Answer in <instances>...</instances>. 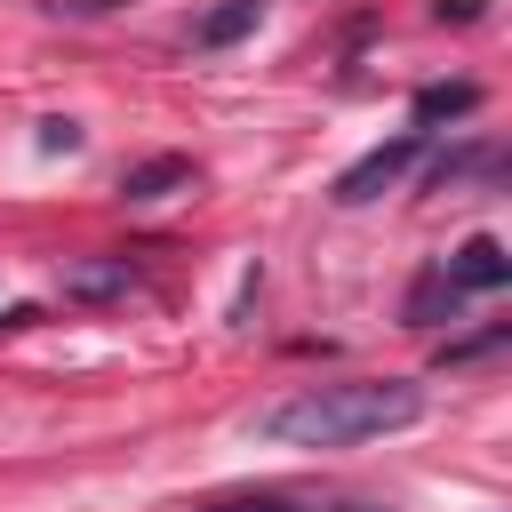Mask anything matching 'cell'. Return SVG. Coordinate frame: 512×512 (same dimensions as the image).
Instances as JSON below:
<instances>
[{"mask_svg":"<svg viewBox=\"0 0 512 512\" xmlns=\"http://www.w3.org/2000/svg\"><path fill=\"white\" fill-rule=\"evenodd\" d=\"M256 24H264V0H216V8L192 24V40H200V48H232V40H248Z\"/></svg>","mask_w":512,"mask_h":512,"instance_id":"52a82bcc","label":"cell"},{"mask_svg":"<svg viewBox=\"0 0 512 512\" xmlns=\"http://www.w3.org/2000/svg\"><path fill=\"white\" fill-rule=\"evenodd\" d=\"M192 184V160L184 152H160V160H136L128 176H120V200H168V192H184Z\"/></svg>","mask_w":512,"mask_h":512,"instance_id":"5b68a950","label":"cell"},{"mask_svg":"<svg viewBox=\"0 0 512 512\" xmlns=\"http://www.w3.org/2000/svg\"><path fill=\"white\" fill-rule=\"evenodd\" d=\"M456 304H464V288L440 272V264H424L416 272V288H408V328H432V320H456Z\"/></svg>","mask_w":512,"mask_h":512,"instance_id":"8992f818","label":"cell"},{"mask_svg":"<svg viewBox=\"0 0 512 512\" xmlns=\"http://www.w3.org/2000/svg\"><path fill=\"white\" fill-rule=\"evenodd\" d=\"M440 272H448V280H456L464 296H496V288L512 280V256H504V240H488V232H472V240H464V248H456V256H448Z\"/></svg>","mask_w":512,"mask_h":512,"instance_id":"3957f363","label":"cell"},{"mask_svg":"<svg viewBox=\"0 0 512 512\" xmlns=\"http://www.w3.org/2000/svg\"><path fill=\"white\" fill-rule=\"evenodd\" d=\"M480 104V88L472 80H432V88H416V128H440V120H464Z\"/></svg>","mask_w":512,"mask_h":512,"instance_id":"ba28073f","label":"cell"},{"mask_svg":"<svg viewBox=\"0 0 512 512\" xmlns=\"http://www.w3.org/2000/svg\"><path fill=\"white\" fill-rule=\"evenodd\" d=\"M416 152H424V128H408V136H392V144H376V152H360L344 176H336V208H368L376 192H392L408 168H416Z\"/></svg>","mask_w":512,"mask_h":512,"instance_id":"7a4b0ae2","label":"cell"},{"mask_svg":"<svg viewBox=\"0 0 512 512\" xmlns=\"http://www.w3.org/2000/svg\"><path fill=\"white\" fill-rule=\"evenodd\" d=\"M128 288H136L128 256H80V264H64V296H80V304H112Z\"/></svg>","mask_w":512,"mask_h":512,"instance_id":"277c9868","label":"cell"},{"mask_svg":"<svg viewBox=\"0 0 512 512\" xmlns=\"http://www.w3.org/2000/svg\"><path fill=\"white\" fill-rule=\"evenodd\" d=\"M208 512H296V504H280V496H240V504H208Z\"/></svg>","mask_w":512,"mask_h":512,"instance_id":"30bf717a","label":"cell"},{"mask_svg":"<svg viewBox=\"0 0 512 512\" xmlns=\"http://www.w3.org/2000/svg\"><path fill=\"white\" fill-rule=\"evenodd\" d=\"M40 152H80V120H40Z\"/></svg>","mask_w":512,"mask_h":512,"instance_id":"9c48e42d","label":"cell"},{"mask_svg":"<svg viewBox=\"0 0 512 512\" xmlns=\"http://www.w3.org/2000/svg\"><path fill=\"white\" fill-rule=\"evenodd\" d=\"M424 416V392L400 376H336V384H304L272 408H256V440L272 448H352L376 432H408Z\"/></svg>","mask_w":512,"mask_h":512,"instance_id":"6da1fadb","label":"cell"}]
</instances>
